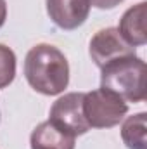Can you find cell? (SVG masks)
I'll return each mask as SVG.
<instances>
[{"label":"cell","mask_w":147,"mask_h":149,"mask_svg":"<svg viewBox=\"0 0 147 149\" xmlns=\"http://www.w3.org/2000/svg\"><path fill=\"white\" fill-rule=\"evenodd\" d=\"M126 113L128 102L102 87L83 94V116L90 128H112L125 120Z\"/></svg>","instance_id":"3957f363"},{"label":"cell","mask_w":147,"mask_h":149,"mask_svg":"<svg viewBox=\"0 0 147 149\" xmlns=\"http://www.w3.org/2000/svg\"><path fill=\"white\" fill-rule=\"evenodd\" d=\"M101 87L125 102H142L146 99V63L137 54L111 61L101 68Z\"/></svg>","instance_id":"7a4b0ae2"},{"label":"cell","mask_w":147,"mask_h":149,"mask_svg":"<svg viewBox=\"0 0 147 149\" xmlns=\"http://www.w3.org/2000/svg\"><path fill=\"white\" fill-rule=\"evenodd\" d=\"M5 19H7V2L0 0V28L5 24Z\"/></svg>","instance_id":"7c38bea8"},{"label":"cell","mask_w":147,"mask_h":149,"mask_svg":"<svg viewBox=\"0 0 147 149\" xmlns=\"http://www.w3.org/2000/svg\"><path fill=\"white\" fill-rule=\"evenodd\" d=\"M147 114L137 113L123 120L121 139L128 149H147L146 132H147Z\"/></svg>","instance_id":"9c48e42d"},{"label":"cell","mask_w":147,"mask_h":149,"mask_svg":"<svg viewBox=\"0 0 147 149\" xmlns=\"http://www.w3.org/2000/svg\"><path fill=\"white\" fill-rule=\"evenodd\" d=\"M50 21L64 30L73 31L80 28L90 14V0H45Z\"/></svg>","instance_id":"8992f818"},{"label":"cell","mask_w":147,"mask_h":149,"mask_svg":"<svg viewBox=\"0 0 147 149\" xmlns=\"http://www.w3.org/2000/svg\"><path fill=\"white\" fill-rule=\"evenodd\" d=\"M83 94L85 92L64 94L50 108L49 121H52L57 128H61L62 132H66L73 137L85 135L90 130V127L83 116Z\"/></svg>","instance_id":"277c9868"},{"label":"cell","mask_w":147,"mask_h":149,"mask_svg":"<svg viewBox=\"0 0 147 149\" xmlns=\"http://www.w3.org/2000/svg\"><path fill=\"white\" fill-rule=\"evenodd\" d=\"M24 78L38 94L59 95L69 85L68 59L55 45L38 43L26 54Z\"/></svg>","instance_id":"6da1fadb"},{"label":"cell","mask_w":147,"mask_h":149,"mask_svg":"<svg viewBox=\"0 0 147 149\" xmlns=\"http://www.w3.org/2000/svg\"><path fill=\"white\" fill-rule=\"evenodd\" d=\"M88 52H90V57L95 63V66L101 70L114 59L133 56L135 47L128 45L123 40L118 28H104V30H99L92 37Z\"/></svg>","instance_id":"5b68a950"},{"label":"cell","mask_w":147,"mask_h":149,"mask_svg":"<svg viewBox=\"0 0 147 149\" xmlns=\"http://www.w3.org/2000/svg\"><path fill=\"white\" fill-rule=\"evenodd\" d=\"M16 54L10 47L0 43V90L9 87L16 78Z\"/></svg>","instance_id":"30bf717a"},{"label":"cell","mask_w":147,"mask_h":149,"mask_svg":"<svg viewBox=\"0 0 147 149\" xmlns=\"http://www.w3.org/2000/svg\"><path fill=\"white\" fill-rule=\"evenodd\" d=\"M146 16H147V2H140L137 5H132L121 16L118 31L128 45H132V47L146 45L147 42Z\"/></svg>","instance_id":"52a82bcc"},{"label":"cell","mask_w":147,"mask_h":149,"mask_svg":"<svg viewBox=\"0 0 147 149\" xmlns=\"http://www.w3.org/2000/svg\"><path fill=\"white\" fill-rule=\"evenodd\" d=\"M123 0H90V5L101 9V10H109V9H114L116 5H119Z\"/></svg>","instance_id":"8fae6325"},{"label":"cell","mask_w":147,"mask_h":149,"mask_svg":"<svg viewBox=\"0 0 147 149\" xmlns=\"http://www.w3.org/2000/svg\"><path fill=\"white\" fill-rule=\"evenodd\" d=\"M73 135L62 132L61 128H57L52 121H42L37 125V128L31 132L30 135V148L31 149H74Z\"/></svg>","instance_id":"ba28073f"}]
</instances>
